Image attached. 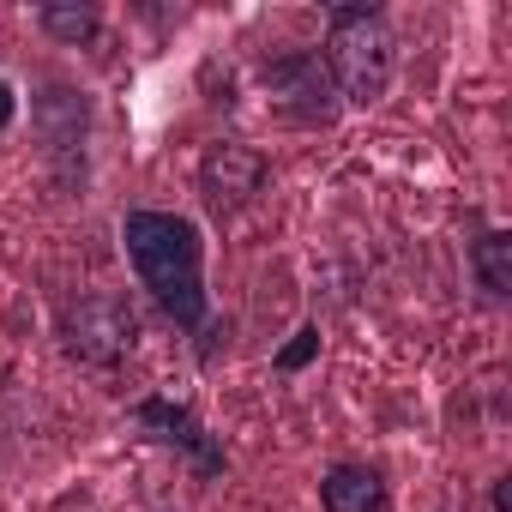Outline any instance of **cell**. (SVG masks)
<instances>
[{"mask_svg":"<svg viewBox=\"0 0 512 512\" xmlns=\"http://www.w3.org/2000/svg\"><path fill=\"white\" fill-rule=\"evenodd\" d=\"M392 67H398V43L386 31V19L362 0H344L332 7V31H326V73L332 85L350 97V103H380L386 85H392Z\"/></svg>","mask_w":512,"mask_h":512,"instance_id":"2","label":"cell"},{"mask_svg":"<svg viewBox=\"0 0 512 512\" xmlns=\"http://www.w3.org/2000/svg\"><path fill=\"white\" fill-rule=\"evenodd\" d=\"M127 260L139 272V284L157 296V308L175 326H199L205 320V241L199 223L181 211H127L121 223Z\"/></svg>","mask_w":512,"mask_h":512,"instance_id":"1","label":"cell"},{"mask_svg":"<svg viewBox=\"0 0 512 512\" xmlns=\"http://www.w3.org/2000/svg\"><path fill=\"white\" fill-rule=\"evenodd\" d=\"M266 85L284 97L290 121H308V127H326L338 115V91H332V73L320 67V55L296 49V55H278L266 67Z\"/></svg>","mask_w":512,"mask_h":512,"instance_id":"5","label":"cell"},{"mask_svg":"<svg viewBox=\"0 0 512 512\" xmlns=\"http://www.w3.org/2000/svg\"><path fill=\"white\" fill-rule=\"evenodd\" d=\"M266 187V157L253 145H211L199 163V193L217 217H235L241 205H253V193Z\"/></svg>","mask_w":512,"mask_h":512,"instance_id":"4","label":"cell"},{"mask_svg":"<svg viewBox=\"0 0 512 512\" xmlns=\"http://www.w3.org/2000/svg\"><path fill=\"white\" fill-rule=\"evenodd\" d=\"M320 500H326V512H380L386 488L368 464H338V470H326Z\"/></svg>","mask_w":512,"mask_h":512,"instance_id":"7","label":"cell"},{"mask_svg":"<svg viewBox=\"0 0 512 512\" xmlns=\"http://www.w3.org/2000/svg\"><path fill=\"white\" fill-rule=\"evenodd\" d=\"M7 121H13V91L0 85V127H7Z\"/></svg>","mask_w":512,"mask_h":512,"instance_id":"12","label":"cell"},{"mask_svg":"<svg viewBox=\"0 0 512 512\" xmlns=\"http://www.w3.org/2000/svg\"><path fill=\"white\" fill-rule=\"evenodd\" d=\"M476 278L488 296H512V235L506 229H488L476 241Z\"/></svg>","mask_w":512,"mask_h":512,"instance_id":"8","label":"cell"},{"mask_svg":"<svg viewBox=\"0 0 512 512\" xmlns=\"http://www.w3.org/2000/svg\"><path fill=\"white\" fill-rule=\"evenodd\" d=\"M494 512H512V482H506V476L494 482Z\"/></svg>","mask_w":512,"mask_h":512,"instance_id":"11","label":"cell"},{"mask_svg":"<svg viewBox=\"0 0 512 512\" xmlns=\"http://www.w3.org/2000/svg\"><path fill=\"white\" fill-rule=\"evenodd\" d=\"M314 356H320V332L308 326V332H296V344L278 350V374H296V368H308Z\"/></svg>","mask_w":512,"mask_h":512,"instance_id":"10","label":"cell"},{"mask_svg":"<svg viewBox=\"0 0 512 512\" xmlns=\"http://www.w3.org/2000/svg\"><path fill=\"white\" fill-rule=\"evenodd\" d=\"M133 338H139V320H133V308H127L121 296H85V302H73V308L61 314V344H67V356H79V362H91V368L121 362V356L133 350Z\"/></svg>","mask_w":512,"mask_h":512,"instance_id":"3","label":"cell"},{"mask_svg":"<svg viewBox=\"0 0 512 512\" xmlns=\"http://www.w3.org/2000/svg\"><path fill=\"white\" fill-rule=\"evenodd\" d=\"M43 31L61 43H85L97 37V7H79V0H49L43 7Z\"/></svg>","mask_w":512,"mask_h":512,"instance_id":"9","label":"cell"},{"mask_svg":"<svg viewBox=\"0 0 512 512\" xmlns=\"http://www.w3.org/2000/svg\"><path fill=\"white\" fill-rule=\"evenodd\" d=\"M133 422H139L157 446L187 452V458L199 464V476H217V470H223V446L199 428V416H193L187 404H175V398H145V404L133 410Z\"/></svg>","mask_w":512,"mask_h":512,"instance_id":"6","label":"cell"}]
</instances>
